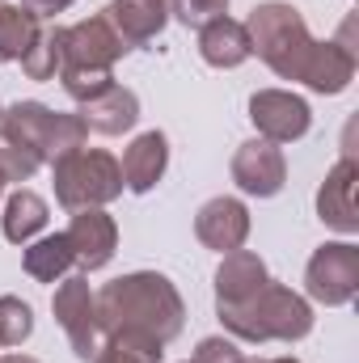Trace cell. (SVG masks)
<instances>
[{
  "instance_id": "cell-1",
  "label": "cell",
  "mask_w": 359,
  "mask_h": 363,
  "mask_svg": "<svg viewBox=\"0 0 359 363\" xmlns=\"http://www.w3.org/2000/svg\"><path fill=\"white\" fill-rule=\"evenodd\" d=\"M93 300H97V330L106 338L131 334L170 347L186 325V304L178 287L157 271L118 274L101 291H93Z\"/></svg>"
},
{
  "instance_id": "cell-2",
  "label": "cell",
  "mask_w": 359,
  "mask_h": 363,
  "mask_svg": "<svg viewBox=\"0 0 359 363\" xmlns=\"http://www.w3.org/2000/svg\"><path fill=\"white\" fill-rule=\"evenodd\" d=\"M216 313H220L224 330L241 342H300L313 334V304L275 279L245 304L216 308Z\"/></svg>"
},
{
  "instance_id": "cell-3",
  "label": "cell",
  "mask_w": 359,
  "mask_h": 363,
  "mask_svg": "<svg viewBox=\"0 0 359 363\" xmlns=\"http://www.w3.org/2000/svg\"><path fill=\"white\" fill-rule=\"evenodd\" d=\"M245 34H250L254 55L267 64L275 77H283V81H300V72L309 64V51L317 43L309 34V26H304L300 9H292L283 0H267L258 9H250Z\"/></svg>"
},
{
  "instance_id": "cell-4",
  "label": "cell",
  "mask_w": 359,
  "mask_h": 363,
  "mask_svg": "<svg viewBox=\"0 0 359 363\" xmlns=\"http://www.w3.org/2000/svg\"><path fill=\"white\" fill-rule=\"evenodd\" d=\"M51 186H55V203L68 211L106 207L123 194V169L101 148H77V152L51 161Z\"/></svg>"
},
{
  "instance_id": "cell-5",
  "label": "cell",
  "mask_w": 359,
  "mask_h": 363,
  "mask_svg": "<svg viewBox=\"0 0 359 363\" xmlns=\"http://www.w3.org/2000/svg\"><path fill=\"white\" fill-rule=\"evenodd\" d=\"M0 123H4L26 148H34L43 165H51V161H60V157L85 148V135H89L77 114H60V110H51V106H43V101H17V106L0 110Z\"/></svg>"
},
{
  "instance_id": "cell-6",
  "label": "cell",
  "mask_w": 359,
  "mask_h": 363,
  "mask_svg": "<svg viewBox=\"0 0 359 363\" xmlns=\"http://www.w3.org/2000/svg\"><path fill=\"white\" fill-rule=\"evenodd\" d=\"M304 291H309V300H317L326 308L351 304L359 291V245L326 241L304 267Z\"/></svg>"
},
{
  "instance_id": "cell-7",
  "label": "cell",
  "mask_w": 359,
  "mask_h": 363,
  "mask_svg": "<svg viewBox=\"0 0 359 363\" xmlns=\"http://www.w3.org/2000/svg\"><path fill=\"white\" fill-rule=\"evenodd\" d=\"M51 313H55V321H60L72 355L81 363H93V355H97V334L101 330H97V300H93L89 279L85 274L64 279L55 287V296H51Z\"/></svg>"
},
{
  "instance_id": "cell-8",
  "label": "cell",
  "mask_w": 359,
  "mask_h": 363,
  "mask_svg": "<svg viewBox=\"0 0 359 363\" xmlns=\"http://www.w3.org/2000/svg\"><path fill=\"white\" fill-rule=\"evenodd\" d=\"M123 55H127V47L101 13L77 21V26H64V64H60V72H114V64Z\"/></svg>"
},
{
  "instance_id": "cell-9",
  "label": "cell",
  "mask_w": 359,
  "mask_h": 363,
  "mask_svg": "<svg viewBox=\"0 0 359 363\" xmlns=\"http://www.w3.org/2000/svg\"><path fill=\"white\" fill-rule=\"evenodd\" d=\"M250 123L258 127V140L270 144H296L313 127V110L300 93L287 89H258L250 97Z\"/></svg>"
},
{
  "instance_id": "cell-10",
  "label": "cell",
  "mask_w": 359,
  "mask_h": 363,
  "mask_svg": "<svg viewBox=\"0 0 359 363\" xmlns=\"http://www.w3.org/2000/svg\"><path fill=\"white\" fill-rule=\"evenodd\" d=\"M355 21L347 17L338 38H326V43H313L309 51V64L300 72V85H309L313 93H343L355 81L359 55H355Z\"/></svg>"
},
{
  "instance_id": "cell-11",
  "label": "cell",
  "mask_w": 359,
  "mask_h": 363,
  "mask_svg": "<svg viewBox=\"0 0 359 363\" xmlns=\"http://www.w3.org/2000/svg\"><path fill=\"white\" fill-rule=\"evenodd\" d=\"M233 182L254 199H275L283 190V182H287L283 148L270 144V140H245L233 152Z\"/></svg>"
},
{
  "instance_id": "cell-12",
  "label": "cell",
  "mask_w": 359,
  "mask_h": 363,
  "mask_svg": "<svg viewBox=\"0 0 359 363\" xmlns=\"http://www.w3.org/2000/svg\"><path fill=\"white\" fill-rule=\"evenodd\" d=\"M68 245H72V262L81 271H101L114 250H118V224L114 216H106L101 207H85V211H72V224L64 228Z\"/></svg>"
},
{
  "instance_id": "cell-13",
  "label": "cell",
  "mask_w": 359,
  "mask_h": 363,
  "mask_svg": "<svg viewBox=\"0 0 359 363\" xmlns=\"http://www.w3.org/2000/svg\"><path fill=\"white\" fill-rule=\"evenodd\" d=\"M194 233H199V241H203L207 250L233 254V250H241L245 237H250V207H245L241 199H233V194H216V199H207V203L199 207Z\"/></svg>"
},
{
  "instance_id": "cell-14",
  "label": "cell",
  "mask_w": 359,
  "mask_h": 363,
  "mask_svg": "<svg viewBox=\"0 0 359 363\" xmlns=\"http://www.w3.org/2000/svg\"><path fill=\"white\" fill-rule=\"evenodd\" d=\"M355 182H359V165L355 157H343L326 182H321V190H317V220L326 224V228H334V233H343V237H351L359 233V211H355Z\"/></svg>"
},
{
  "instance_id": "cell-15",
  "label": "cell",
  "mask_w": 359,
  "mask_h": 363,
  "mask_svg": "<svg viewBox=\"0 0 359 363\" xmlns=\"http://www.w3.org/2000/svg\"><path fill=\"white\" fill-rule=\"evenodd\" d=\"M101 17L110 21V30L123 38V47H144L153 43L165 21H170V0H110L101 9Z\"/></svg>"
},
{
  "instance_id": "cell-16",
  "label": "cell",
  "mask_w": 359,
  "mask_h": 363,
  "mask_svg": "<svg viewBox=\"0 0 359 363\" xmlns=\"http://www.w3.org/2000/svg\"><path fill=\"white\" fill-rule=\"evenodd\" d=\"M270 283L267 262L254 254V250H233L224 254L220 271H216V308H233V304H245L250 296H258Z\"/></svg>"
},
{
  "instance_id": "cell-17",
  "label": "cell",
  "mask_w": 359,
  "mask_h": 363,
  "mask_svg": "<svg viewBox=\"0 0 359 363\" xmlns=\"http://www.w3.org/2000/svg\"><path fill=\"white\" fill-rule=\"evenodd\" d=\"M165 165H170V140H165V131H144V135L131 140V148L118 161L123 186L131 194H148L157 182L165 178Z\"/></svg>"
},
{
  "instance_id": "cell-18",
  "label": "cell",
  "mask_w": 359,
  "mask_h": 363,
  "mask_svg": "<svg viewBox=\"0 0 359 363\" xmlns=\"http://www.w3.org/2000/svg\"><path fill=\"white\" fill-rule=\"evenodd\" d=\"M77 118L85 123V131L93 135H123L140 123V97L123 85H110L106 93H97L89 101H81Z\"/></svg>"
},
{
  "instance_id": "cell-19",
  "label": "cell",
  "mask_w": 359,
  "mask_h": 363,
  "mask_svg": "<svg viewBox=\"0 0 359 363\" xmlns=\"http://www.w3.org/2000/svg\"><path fill=\"white\" fill-rule=\"evenodd\" d=\"M199 55H203V64H211V68H241V64L254 55L250 34H245V21H233L228 13L216 17V21H207V26L199 30Z\"/></svg>"
},
{
  "instance_id": "cell-20",
  "label": "cell",
  "mask_w": 359,
  "mask_h": 363,
  "mask_svg": "<svg viewBox=\"0 0 359 363\" xmlns=\"http://www.w3.org/2000/svg\"><path fill=\"white\" fill-rule=\"evenodd\" d=\"M51 211H47V199L34 194V190H13L9 203H4V216H0V228H4V241L13 245H30L43 228H47Z\"/></svg>"
},
{
  "instance_id": "cell-21",
  "label": "cell",
  "mask_w": 359,
  "mask_h": 363,
  "mask_svg": "<svg viewBox=\"0 0 359 363\" xmlns=\"http://www.w3.org/2000/svg\"><path fill=\"white\" fill-rule=\"evenodd\" d=\"M21 262H26V274L38 279V283H55V279H64V274L77 267V262H72V245H68L64 233H51V237L30 241Z\"/></svg>"
},
{
  "instance_id": "cell-22",
  "label": "cell",
  "mask_w": 359,
  "mask_h": 363,
  "mask_svg": "<svg viewBox=\"0 0 359 363\" xmlns=\"http://www.w3.org/2000/svg\"><path fill=\"white\" fill-rule=\"evenodd\" d=\"M38 30H43V17H34V13L21 9V4L0 0V64L21 60V55L34 47Z\"/></svg>"
},
{
  "instance_id": "cell-23",
  "label": "cell",
  "mask_w": 359,
  "mask_h": 363,
  "mask_svg": "<svg viewBox=\"0 0 359 363\" xmlns=\"http://www.w3.org/2000/svg\"><path fill=\"white\" fill-rule=\"evenodd\" d=\"M60 64H64V26H47V30H38L34 47L21 55V68L30 81H55Z\"/></svg>"
},
{
  "instance_id": "cell-24",
  "label": "cell",
  "mask_w": 359,
  "mask_h": 363,
  "mask_svg": "<svg viewBox=\"0 0 359 363\" xmlns=\"http://www.w3.org/2000/svg\"><path fill=\"white\" fill-rule=\"evenodd\" d=\"M161 359H165L161 342L131 338V334L106 338V347H97V355H93V363H161Z\"/></svg>"
},
{
  "instance_id": "cell-25",
  "label": "cell",
  "mask_w": 359,
  "mask_h": 363,
  "mask_svg": "<svg viewBox=\"0 0 359 363\" xmlns=\"http://www.w3.org/2000/svg\"><path fill=\"white\" fill-rule=\"evenodd\" d=\"M38 152L34 148H26L4 123H0V178L4 182H30L34 174H38Z\"/></svg>"
},
{
  "instance_id": "cell-26",
  "label": "cell",
  "mask_w": 359,
  "mask_h": 363,
  "mask_svg": "<svg viewBox=\"0 0 359 363\" xmlns=\"http://www.w3.org/2000/svg\"><path fill=\"white\" fill-rule=\"evenodd\" d=\"M34 334V308L21 296H0V347H21Z\"/></svg>"
},
{
  "instance_id": "cell-27",
  "label": "cell",
  "mask_w": 359,
  "mask_h": 363,
  "mask_svg": "<svg viewBox=\"0 0 359 363\" xmlns=\"http://www.w3.org/2000/svg\"><path fill=\"white\" fill-rule=\"evenodd\" d=\"M170 13L178 17L182 26L203 30L207 21H216V17L228 13V0H170Z\"/></svg>"
},
{
  "instance_id": "cell-28",
  "label": "cell",
  "mask_w": 359,
  "mask_h": 363,
  "mask_svg": "<svg viewBox=\"0 0 359 363\" xmlns=\"http://www.w3.org/2000/svg\"><path fill=\"white\" fill-rule=\"evenodd\" d=\"M60 85L72 101H89L114 85V72H60Z\"/></svg>"
},
{
  "instance_id": "cell-29",
  "label": "cell",
  "mask_w": 359,
  "mask_h": 363,
  "mask_svg": "<svg viewBox=\"0 0 359 363\" xmlns=\"http://www.w3.org/2000/svg\"><path fill=\"white\" fill-rule=\"evenodd\" d=\"M190 363H245V355H241L237 342H228V338H203V342L194 347V359Z\"/></svg>"
},
{
  "instance_id": "cell-30",
  "label": "cell",
  "mask_w": 359,
  "mask_h": 363,
  "mask_svg": "<svg viewBox=\"0 0 359 363\" xmlns=\"http://www.w3.org/2000/svg\"><path fill=\"white\" fill-rule=\"evenodd\" d=\"M72 0H21V9H30L34 17H55V13H64Z\"/></svg>"
},
{
  "instance_id": "cell-31",
  "label": "cell",
  "mask_w": 359,
  "mask_h": 363,
  "mask_svg": "<svg viewBox=\"0 0 359 363\" xmlns=\"http://www.w3.org/2000/svg\"><path fill=\"white\" fill-rule=\"evenodd\" d=\"M0 363H38V359H30V355H4Z\"/></svg>"
},
{
  "instance_id": "cell-32",
  "label": "cell",
  "mask_w": 359,
  "mask_h": 363,
  "mask_svg": "<svg viewBox=\"0 0 359 363\" xmlns=\"http://www.w3.org/2000/svg\"><path fill=\"white\" fill-rule=\"evenodd\" d=\"M263 363H296V359H263Z\"/></svg>"
},
{
  "instance_id": "cell-33",
  "label": "cell",
  "mask_w": 359,
  "mask_h": 363,
  "mask_svg": "<svg viewBox=\"0 0 359 363\" xmlns=\"http://www.w3.org/2000/svg\"><path fill=\"white\" fill-rule=\"evenodd\" d=\"M0 194H4V178H0Z\"/></svg>"
},
{
  "instance_id": "cell-34",
  "label": "cell",
  "mask_w": 359,
  "mask_h": 363,
  "mask_svg": "<svg viewBox=\"0 0 359 363\" xmlns=\"http://www.w3.org/2000/svg\"><path fill=\"white\" fill-rule=\"evenodd\" d=\"M186 363H190V359H186Z\"/></svg>"
}]
</instances>
